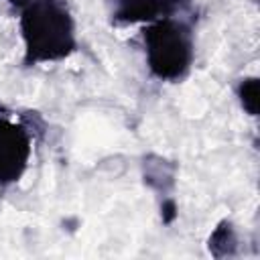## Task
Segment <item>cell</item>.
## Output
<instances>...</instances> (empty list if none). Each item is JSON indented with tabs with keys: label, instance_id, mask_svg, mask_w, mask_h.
I'll return each instance as SVG.
<instances>
[{
	"label": "cell",
	"instance_id": "6da1fadb",
	"mask_svg": "<svg viewBox=\"0 0 260 260\" xmlns=\"http://www.w3.org/2000/svg\"><path fill=\"white\" fill-rule=\"evenodd\" d=\"M24 63L61 61L75 47V24L63 0H35L20 10Z\"/></svg>",
	"mask_w": 260,
	"mask_h": 260
},
{
	"label": "cell",
	"instance_id": "7a4b0ae2",
	"mask_svg": "<svg viewBox=\"0 0 260 260\" xmlns=\"http://www.w3.org/2000/svg\"><path fill=\"white\" fill-rule=\"evenodd\" d=\"M142 39L148 69L156 79L179 81L189 73L195 55L189 24L173 16L158 18L144 28Z\"/></svg>",
	"mask_w": 260,
	"mask_h": 260
},
{
	"label": "cell",
	"instance_id": "3957f363",
	"mask_svg": "<svg viewBox=\"0 0 260 260\" xmlns=\"http://www.w3.org/2000/svg\"><path fill=\"white\" fill-rule=\"evenodd\" d=\"M32 152L30 132L24 124L0 118V187L18 183Z\"/></svg>",
	"mask_w": 260,
	"mask_h": 260
},
{
	"label": "cell",
	"instance_id": "277c9868",
	"mask_svg": "<svg viewBox=\"0 0 260 260\" xmlns=\"http://www.w3.org/2000/svg\"><path fill=\"white\" fill-rule=\"evenodd\" d=\"M189 2L191 0H112V20L120 24L154 22L185 10Z\"/></svg>",
	"mask_w": 260,
	"mask_h": 260
},
{
	"label": "cell",
	"instance_id": "5b68a950",
	"mask_svg": "<svg viewBox=\"0 0 260 260\" xmlns=\"http://www.w3.org/2000/svg\"><path fill=\"white\" fill-rule=\"evenodd\" d=\"M142 177L150 189H154L162 197H169V191L175 187L177 165L165 156L148 154L142 162Z\"/></svg>",
	"mask_w": 260,
	"mask_h": 260
},
{
	"label": "cell",
	"instance_id": "8992f818",
	"mask_svg": "<svg viewBox=\"0 0 260 260\" xmlns=\"http://www.w3.org/2000/svg\"><path fill=\"white\" fill-rule=\"evenodd\" d=\"M209 252L215 258H225L234 256L238 250V234L230 221H219L213 234L209 236Z\"/></svg>",
	"mask_w": 260,
	"mask_h": 260
},
{
	"label": "cell",
	"instance_id": "52a82bcc",
	"mask_svg": "<svg viewBox=\"0 0 260 260\" xmlns=\"http://www.w3.org/2000/svg\"><path fill=\"white\" fill-rule=\"evenodd\" d=\"M238 98L250 116H258V79L246 77L238 83Z\"/></svg>",
	"mask_w": 260,
	"mask_h": 260
},
{
	"label": "cell",
	"instance_id": "ba28073f",
	"mask_svg": "<svg viewBox=\"0 0 260 260\" xmlns=\"http://www.w3.org/2000/svg\"><path fill=\"white\" fill-rule=\"evenodd\" d=\"M160 217H162V223H173L175 221V217H177V203H175L173 197H165L162 199Z\"/></svg>",
	"mask_w": 260,
	"mask_h": 260
},
{
	"label": "cell",
	"instance_id": "9c48e42d",
	"mask_svg": "<svg viewBox=\"0 0 260 260\" xmlns=\"http://www.w3.org/2000/svg\"><path fill=\"white\" fill-rule=\"evenodd\" d=\"M8 2H10L12 6H16V8H20V10H22L24 6H28V4H32L35 0H8Z\"/></svg>",
	"mask_w": 260,
	"mask_h": 260
}]
</instances>
